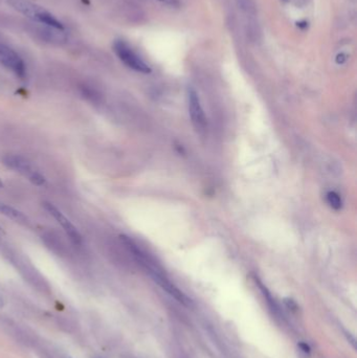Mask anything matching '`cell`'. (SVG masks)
<instances>
[{
	"instance_id": "obj_1",
	"label": "cell",
	"mask_w": 357,
	"mask_h": 358,
	"mask_svg": "<svg viewBox=\"0 0 357 358\" xmlns=\"http://www.w3.org/2000/svg\"><path fill=\"white\" fill-rule=\"evenodd\" d=\"M7 3L18 10L19 13L23 14L27 18L36 21V22L45 24L52 28L62 30L64 28L60 21L53 17L49 12L43 7L32 3L28 0H7Z\"/></svg>"
},
{
	"instance_id": "obj_2",
	"label": "cell",
	"mask_w": 357,
	"mask_h": 358,
	"mask_svg": "<svg viewBox=\"0 0 357 358\" xmlns=\"http://www.w3.org/2000/svg\"><path fill=\"white\" fill-rule=\"evenodd\" d=\"M2 164L9 170H13L18 174L22 175L35 186L42 187L46 182L45 177L41 174V172L23 156L6 154L2 157Z\"/></svg>"
},
{
	"instance_id": "obj_3",
	"label": "cell",
	"mask_w": 357,
	"mask_h": 358,
	"mask_svg": "<svg viewBox=\"0 0 357 358\" xmlns=\"http://www.w3.org/2000/svg\"><path fill=\"white\" fill-rule=\"evenodd\" d=\"M113 50L126 66L137 72L150 73L151 68L149 65L140 58L137 53L130 47L123 40H116L113 43Z\"/></svg>"
},
{
	"instance_id": "obj_4",
	"label": "cell",
	"mask_w": 357,
	"mask_h": 358,
	"mask_svg": "<svg viewBox=\"0 0 357 358\" xmlns=\"http://www.w3.org/2000/svg\"><path fill=\"white\" fill-rule=\"evenodd\" d=\"M148 273H149L150 277L153 279V281L158 286H160L172 298H174L178 303L182 304V305H185V306L191 305V300L185 294H183V292L178 287H176L174 284H173L166 276L162 275L161 271L159 270V268L157 266L148 270Z\"/></svg>"
},
{
	"instance_id": "obj_5",
	"label": "cell",
	"mask_w": 357,
	"mask_h": 358,
	"mask_svg": "<svg viewBox=\"0 0 357 358\" xmlns=\"http://www.w3.org/2000/svg\"><path fill=\"white\" fill-rule=\"evenodd\" d=\"M0 64L14 72L17 77L23 79L26 74V67L23 60L10 47L0 43Z\"/></svg>"
},
{
	"instance_id": "obj_6",
	"label": "cell",
	"mask_w": 357,
	"mask_h": 358,
	"mask_svg": "<svg viewBox=\"0 0 357 358\" xmlns=\"http://www.w3.org/2000/svg\"><path fill=\"white\" fill-rule=\"evenodd\" d=\"M42 207L44 208V210L55 219L61 226L62 229L64 230V232L66 233V235L68 236V238L70 239V241L74 244H81L82 243V236L80 234V232L77 230L75 227L67 218L63 215V213L56 208L55 205L50 202H43Z\"/></svg>"
},
{
	"instance_id": "obj_7",
	"label": "cell",
	"mask_w": 357,
	"mask_h": 358,
	"mask_svg": "<svg viewBox=\"0 0 357 358\" xmlns=\"http://www.w3.org/2000/svg\"><path fill=\"white\" fill-rule=\"evenodd\" d=\"M188 105L193 126L199 132L205 131V129H207V118H205L201 107L199 96L193 88L188 89Z\"/></svg>"
},
{
	"instance_id": "obj_8",
	"label": "cell",
	"mask_w": 357,
	"mask_h": 358,
	"mask_svg": "<svg viewBox=\"0 0 357 358\" xmlns=\"http://www.w3.org/2000/svg\"><path fill=\"white\" fill-rule=\"evenodd\" d=\"M0 214L4 215L5 217H7V218L12 219L15 222L20 223V224L26 225L29 222L28 218L22 212L16 210L15 208L10 207V205H8L2 201H0Z\"/></svg>"
},
{
	"instance_id": "obj_9",
	"label": "cell",
	"mask_w": 357,
	"mask_h": 358,
	"mask_svg": "<svg viewBox=\"0 0 357 358\" xmlns=\"http://www.w3.org/2000/svg\"><path fill=\"white\" fill-rule=\"evenodd\" d=\"M237 5L239 7L242 12L248 14V15H254L257 12L256 4L253 0H236Z\"/></svg>"
},
{
	"instance_id": "obj_10",
	"label": "cell",
	"mask_w": 357,
	"mask_h": 358,
	"mask_svg": "<svg viewBox=\"0 0 357 358\" xmlns=\"http://www.w3.org/2000/svg\"><path fill=\"white\" fill-rule=\"evenodd\" d=\"M326 198H327V202L329 203V205L332 209L337 210V211L342 209V205H343L342 198L340 197V195L337 192H333V191L328 192L326 195Z\"/></svg>"
},
{
	"instance_id": "obj_11",
	"label": "cell",
	"mask_w": 357,
	"mask_h": 358,
	"mask_svg": "<svg viewBox=\"0 0 357 358\" xmlns=\"http://www.w3.org/2000/svg\"><path fill=\"white\" fill-rule=\"evenodd\" d=\"M298 348H299V350H300L302 353H304L305 355H309V354H310V352H311L310 346H309L308 344L304 343V342H301V343H299V345H298Z\"/></svg>"
},
{
	"instance_id": "obj_12",
	"label": "cell",
	"mask_w": 357,
	"mask_h": 358,
	"mask_svg": "<svg viewBox=\"0 0 357 358\" xmlns=\"http://www.w3.org/2000/svg\"><path fill=\"white\" fill-rule=\"evenodd\" d=\"M284 304L286 305V307H287L288 309H290L291 311H297V310H298V305H297V303H296L294 300H291V299H285V300H284Z\"/></svg>"
},
{
	"instance_id": "obj_13",
	"label": "cell",
	"mask_w": 357,
	"mask_h": 358,
	"mask_svg": "<svg viewBox=\"0 0 357 358\" xmlns=\"http://www.w3.org/2000/svg\"><path fill=\"white\" fill-rule=\"evenodd\" d=\"M157 1L165 3L170 6H178L179 5V0H157Z\"/></svg>"
},
{
	"instance_id": "obj_14",
	"label": "cell",
	"mask_w": 357,
	"mask_h": 358,
	"mask_svg": "<svg viewBox=\"0 0 357 358\" xmlns=\"http://www.w3.org/2000/svg\"><path fill=\"white\" fill-rule=\"evenodd\" d=\"M344 61H346V56L344 55V53H340V55H338V57H337V62L340 64H342V63H344Z\"/></svg>"
},
{
	"instance_id": "obj_15",
	"label": "cell",
	"mask_w": 357,
	"mask_h": 358,
	"mask_svg": "<svg viewBox=\"0 0 357 358\" xmlns=\"http://www.w3.org/2000/svg\"><path fill=\"white\" fill-rule=\"evenodd\" d=\"M298 26L301 28H306L308 26V23L306 21H301V22H298Z\"/></svg>"
},
{
	"instance_id": "obj_16",
	"label": "cell",
	"mask_w": 357,
	"mask_h": 358,
	"mask_svg": "<svg viewBox=\"0 0 357 358\" xmlns=\"http://www.w3.org/2000/svg\"><path fill=\"white\" fill-rule=\"evenodd\" d=\"M4 237V232H3V230H2V227L1 226H0V240H1V239Z\"/></svg>"
},
{
	"instance_id": "obj_17",
	"label": "cell",
	"mask_w": 357,
	"mask_h": 358,
	"mask_svg": "<svg viewBox=\"0 0 357 358\" xmlns=\"http://www.w3.org/2000/svg\"><path fill=\"white\" fill-rule=\"evenodd\" d=\"M4 305V301H3V298L0 296V308H2Z\"/></svg>"
},
{
	"instance_id": "obj_18",
	"label": "cell",
	"mask_w": 357,
	"mask_h": 358,
	"mask_svg": "<svg viewBox=\"0 0 357 358\" xmlns=\"http://www.w3.org/2000/svg\"><path fill=\"white\" fill-rule=\"evenodd\" d=\"M1 188H3V181H2L1 178H0V189H1Z\"/></svg>"
},
{
	"instance_id": "obj_19",
	"label": "cell",
	"mask_w": 357,
	"mask_h": 358,
	"mask_svg": "<svg viewBox=\"0 0 357 358\" xmlns=\"http://www.w3.org/2000/svg\"><path fill=\"white\" fill-rule=\"evenodd\" d=\"M63 358H71V357H69V356H65V357H63Z\"/></svg>"
},
{
	"instance_id": "obj_20",
	"label": "cell",
	"mask_w": 357,
	"mask_h": 358,
	"mask_svg": "<svg viewBox=\"0 0 357 358\" xmlns=\"http://www.w3.org/2000/svg\"><path fill=\"white\" fill-rule=\"evenodd\" d=\"M96 358H102V357H96Z\"/></svg>"
}]
</instances>
